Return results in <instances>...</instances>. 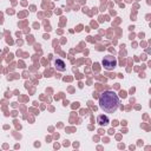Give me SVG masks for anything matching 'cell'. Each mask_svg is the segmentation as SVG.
I'll return each instance as SVG.
<instances>
[{"label": "cell", "mask_w": 151, "mask_h": 151, "mask_svg": "<svg viewBox=\"0 0 151 151\" xmlns=\"http://www.w3.org/2000/svg\"><path fill=\"white\" fill-rule=\"evenodd\" d=\"M101 64H103V66H104L107 71H112V70L117 66V59H116L114 57H112V55H106V57L103 59Z\"/></svg>", "instance_id": "2"}, {"label": "cell", "mask_w": 151, "mask_h": 151, "mask_svg": "<svg viewBox=\"0 0 151 151\" xmlns=\"http://www.w3.org/2000/svg\"><path fill=\"white\" fill-rule=\"evenodd\" d=\"M54 65H55L57 71L64 72V71L66 70V65H65L64 60H61V59H55V60H54Z\"/></svg>", "instance_id": "3"}, {"label": "cell", "mask_w": 151, "mask_h": 151, "mask_svg": "<svg viewBox=\"0 0 151 151\" xmlns=\"http://www.w3.org/2000/svg\"><path fill=\"white\" fill-rule=\"evenodd\" d=\"M119 104V97L113 91H104L99 97V107L106 113H114Z\"/></svg>", "instance_id": "1"}, {"label": "cell", "mask_w": 151, "mask_h": 151, "mask_svg": "<svg viewBox=\"0 0 151 151\" xmlns=\"http://www.w3.org/2000/svg\"><path fill=\"white\" fill-rule=\"evenodd\" d=\"M97 122L99 123V125H107V124L110 123V119H109V117H107V116L100 114V116H98Z\"/></svg>", "instance_id": "4"}]
</instances>
